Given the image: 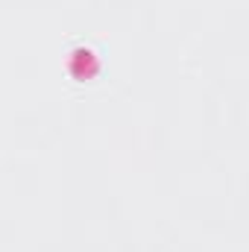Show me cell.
<instances>
[{
    "label": "cell",
    "mask_w": 249,
    "mask_h": 252,
    "mask_svg": "<svg viewBox=\"0 0 249 252\" xmlns=\"http://www.w3.org/2000/svg\"><path fill=\"white\" fill-rule=\"evenodd\" d=\"M97 59H94V53L91 50H73V56H70V70L79 76V79H85V76H91V73H97Z\"/></svg>",
    "instance_id": "1"
}]
</instances>
